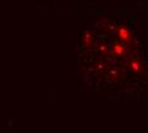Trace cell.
<instances>
[{"label": "cell", "instance_id": "cell-1", "mask_svg": "<svg viewBox=\"0 0 148 133\" xmlns=\"http://www.w3.org/2000/svg\"><path fill=\"white\" fill-rule=\"evenodd\" d=\"M83 49L91 61L112 72H137L140 61V46L125 24L116 21H101L84 36Z\"/></svg>", "mask_w": 148, "mask_h": 133}]
</instances>
